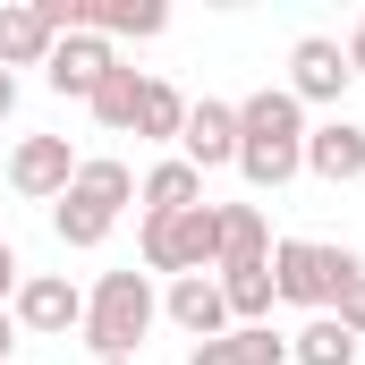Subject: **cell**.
<instances>
[{
  "mask_svg": "<svg viewBox=\"0 0 365 365\" xmlns=\"http://www.w3.org/2000/svg\"><path fill=\"white\" fill-rule=\"evenodd\" d=\"M340 51H349V77H365V17H357V34H349Z\"/></svg>",
  "mask_w": 365,
  "mask_h": 365,
  "instance_id": "25",
  "label": "cell"
},
{
  "mask_svg": "<svg viewBox=\"0 0 365 365\" xmlns=\"http://www.w3.org/2000/svg\"><path fill=\"white\" fill-rule=\"evenodd\" d=\"M255 264H272L264 204H221V264H212V272H255Z\"/></svg>",
  "mask_w": 365,
  "mask_h": 365,
  "instance_id": "15",
  "label": "cell"
},
{
  "mask_svg": "<svg viewBox=\"0 0 365 365\" xmlns=\"http://www.w3.org/2000/svg\"><path fill=\"white\" fill-rule=\"evenodd\" d=\"M272 264H255V272H221V306H230V331H247V323H264L272 314Z\"/></svg>",
  "mask_w": 365,
  "mask_h": 365,
  "instance_id": "17",
  "label": "cell"
},
{
  "mask_svg": "<svg viewBox=\"0 0 365 365\" xmlns=\"http://www.w3.org/2000/svg\"><path fill=\"white\" fill-rule=\"evenodd\" d=\"M221 264V204H195V212H145V272H212Z\"/></svg>",
  "mask_w": 365,
  "mask_h": 365,
  "instance_id": "5",
  "label": "cell"
},
{
  "mask_svg": "<svg viewBox=\"0 0 365 365\" xmlns=\"http://www.w3.org/2000/svg\"><path fill=\"white\" fill-rule=\"evenodd\" d=\"M289 357H297V365H357V340H349L331 314H314V323L289 340Z\"/></svg>",
  "mask_w": 365,
  "mask_h": 365,
  "instance_id": "20",
  "label": "cell"
},
{
  "mask_svg": "<svg viewBox=\"0 0 365 365\" xmlns=\"http://www.w3.org/2000/svg\"><path fill=\"white\" fill-rule=\"evenodd\" d=\"M230 349H238V365H289V340H280L272 323H247V331H230Z\"/></svg>",
  "mask_w": 365,
  "mask_h": 365,
  "instance_id": "21",
  "label": "cell"
},
{
  "mask_svg": "<svg viewBox=\"0 0 365 365\" xmlns=\"http://www.w3.org/2000/svg\"><path fill=\"white\" fill-rule=\"evenodd\" d=\"M51 43H60V26H51L43 0H0V68H9V77H17V68H43Z\"/></svg>",
  "mask_w": 365,
  "mask_h": 365,
  "instance_id": "11",
  "label": "cell"
},
{
  "mask_svg": "<svg viewBox=\"0 0 365 365\" xmlns=\"http://www.w3.org/2000/svg\"><path fill=\"white\" fill-rule=\"evenodd\" d=\"M187 365H238V349H230V331H221V340H204V349H187Z\"/></svg>",
  "mask_w": 365,
  "mask_h": 365,
  "instance_id": "24",
  "label": "cell"
},
{
  "mask_svg": "<svg viewBox=\"0 0 365 365\" xmlns=\"http://www.w3.org/2000/svg\"><path fill=\"white\" fill-rule=\"evenodd\" d=\"M357 272H365L357 255H349V247H323V238H280L272 247V289L289 306H314V314H331V297Z\"/></svg>",
  "mask_w": 365,
  "mask_h": 365,
  "instance_id": "4",
  "label": "cell"
},
{
  "mask_svg": "<svg viewBox=\"0 0 365 365\" xmlns=\"http://www.w3.org/2000/svg\"><path fill=\"white\" fill-rule=\"evenodd\" d=\"M9 323L34 331V340H68V331L86 323V289L68 272H26V289L9 297Z\"/></svg>",
  "mask_w": 365,
  "mask_h": 365,
  "instance_id": "6",
  "label": "cell"
},
{
  "mask_svg": "<svg viewBox=\"0 0 365 365\" xmlns=\"http://www.w3.org/2000/svg\"><path fill=\"white\" fill-rule=\"evenodd\" d=\"M238 170H247L255 195H272L306 170V110H297L289 86H264L238 102Z\"/></svg>",
  "mask_w": 365,
  "mask_h": 365,
  "instance_id": "1",
  "label": "cell"
},
{
  "mask_svg": "<svg viewBox=\"0 0 365 365\" xmlns=\"http://www.w3.org/2000/svg\"><path fill=\"white\" fill-rule=\"evenodd\" d=\"M349 86H357V77H349V51H340L331 34H306V43L289 51V93H297V110H306V102H340Z\"/></svg>",
  "mask_w": 365,
  "mask_h": 365,
  "instance_id": "10",
  "label": "cell"
},
{
  "mask_svg": "<svg viewBox=\"0 0 365 365\" xmlns=\"http://www.w3.org/2000/svg\"><path fill=\"white\" fill-rule=\"evenodd\" d=\"M331 323H340V331H349V340H365V272L349 280V289H340V297H331Z\"/></svg>",
  "mask_w": 365,
  "mask_h": 365,
  "instance_id": "22",
  "label": "cell"
},
{
  "mask_svg": "<svg viewBox=\"0 0 365 365\" xmlns=\"http://www.w3.org/2000/svg\"><path fill=\"white\" fill-rule=\"evenodd\" d=\"M136 195H145V212H195V204H204V170L170 153V162H153V170H145Z\"/></svg>",
  "mask_w": 365,
  "mask_h": 365,
  "instance_id": "16",
  "label": "cell"
},
{
  "mask_svg": "<svg viewBox=\"0 0 365 365\" xmlns=\"http://www.w3.org/2000/svg\"><path fill=\"white\" fill-rule=\"evenodd\" d=\"M77 179V153H68V136H17V153H9V187L17 195H34V204H60Z\"/></svg>",
  "mask_w": 365,
  "mask_h": 365,
  "instance_id": "7",
  "label": "cell"
},
{
  "mask_svg": "<svg viewBox=\"0 0 365 365\" xmlns=\"http://www.w3.org/2000/svg\"><path fill=\"white\" fill-rule=\"evenodd\" d=\"M162 314L179 323V331L195 340V349L230 331V306H221V280H212V272H187V280H170V297H162Z\"/></svg>",
  "mask_w": 365,
  "mask_h": 365,
  "instance_id": "12",
  "label": "cell"
},
{
  "mask_svg": "<svg viewBox=\"0 0 365 365\" xmlns=\"http://www.w3.org/2000/svg\"><path fill=\"white\" fill-rule=\"evenodd\" d=\"M136 102H145V77L119 60V68L93 86V119H102V128H136Z\"/></svg>",
  "mask_w": 365,
  "mask_h": 365,
  "instance_id": "19",
  "label": "cell"
},
{
  "mask_svg": "<svg viewBox=\"0 0 365 365\" xmlns=\"http://www.w3.org/2000/svg\"><path fill=\"white\" fill-rule=\"evenodd\" d=\"M162 323V297H153V272H102L86 297V349L93 365H136V349H145V331Z\"/></svg>",
  "mask_w": 365,
  "mask_h": 365,
  "instance_id": "2",
  "label": "cell"
},
{
  "mask_svg": "<svg viewBox=\"0 0 365 365\" xmlns=\"http://www.w3.org/2000/svg\"><path fill=\"white\" fill-rule=\"evenodd\" d=\"M136 204V170L128 162H77V179H68V195L51 204V230H60V247H102L110 238V221Z\"/></svg>",
  "mask_w": 365,
  "mask_h": 365,
  "instance_id": "3",
  "label": "cell"
},
{
  "mask_svg": "<svg viewBox=\"0 0 365 365\" xmlns=\"http://www.w3.org/2000/svg\"><path fill=\"white\" fill-rule=\"evenodd\" d=\"M187 128V93L162 86V77H145V102H136V136H153V145H179Z\"/></svg>",
  "mask_w": 365,
  "mask_h": 365,
  "instance_id": "18",
  "label": "cell"
},
{
  "mask_svg": "<svg viewBox=\"0 0 365 365\" xmlns=\"http://www.w3.org/2000/svg\"><path fill=\"white\" fill-rule=\"evenodd\" d=\"M162 26H170L162 0H77V26H68V34H102V43H110V34H136V43H145V34H162Z\"/></svg>",
  "mask_w": 365,
  "mask_h": 365,
  "instance_id": "14",
  "label": "cell"
},
{
  "mask_svg": "<svg viewBox=\"0 0 365 365\" xmlns=\"http://www.w3.org/2000/svg\"><path fill=\"white\" fill-rule=\"evenodd\" d=\"M179 162L195 170H221V162H238V102H187V128H179Z\"/></svg>",
  "mask_w": 365,
  "mask_h": 365,
  "instance_id": "9",
  "label": "cell"
},
{
  "mask_svg": "<svg viewBox=\"0 0 365 365\" xmlns=\"http://www.w3.org/2000/svg\"><path fill=\"white\" fill-rule=\"evenodd\" d=\"M17 289H26V264H17V247H9V238H0V306H9V297H17Z\"/></svg>",
  "mask_w": 365,
  "mask_h": 365,
  "instance_id": "23",
  "label": "cell"
},
{
  "mask_svg": "<svg viewBox=\"0 0 365 365\" xmlns=\"http://www.w3.org/2000/svg\"><path fill=\"white\" fill-rule=\"evenodd\" d=\"M119 68V51L102 43V34H60L51 43V60H43V77H51V93H68V102H93V86Z\"/></svg>",
  "mask_w": 365,
  "mask_h": 365,
  "instance_id": "8",
  "label": "cell"
},
{
  "mask_svg": "<svg viewBox=\"0 0 365 365\" xmlns=\"http://www.w3.org/2000/svg\"><path fill=\"white\" fill-rule=\"evenodd\" d=\"M306 170L331 179V187L365 179V128H357V119H323V128H306Z\"/></svg>",
  "mask_w": 365,
  "mask_h": 365,
  "instance_id": "13",
  "label": "cell"
},
{
  "mask_svg": "<svg viewBox=\"0 0 365 365\" xmlns=\"http://www.w3.org/2000/svg\"><path fill=\"white\" fill-rule=\"evenodd\" d=\"M9 349H17V323H9V306H0V365H9Z\"/></svg>",
  "mask_w": 365,
  "mask_h": 365,
  "instance_id": "26",
  "label": "cell"
},
{
  "mask_svg": "<svg viewBox=\"0 0 365 365\" xmlns=\"http://www.w3.org/2000/svg\"><path fill=\"white\" fill-rule=\"evenodd\" d=\"M9 110H17V77L0 68V119H9Z\"/></svg>",
  "mask_w": 365,
  "mask_h": 365,
  "instance_id": "27",
  "label": "cell"
}]
</instances>
